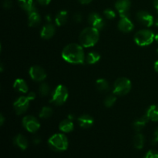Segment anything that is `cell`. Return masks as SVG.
<instances>
[{
	"label": "cell",
	"mask_w": 158,
	"mask_h": 158,
	"mask_svg": "<svg viewBox=\"0 0 158 158\" xmlns=\"http://www.w3.org/2000/svg\"><path fill=\"white\" fill-rule=\"evenodd\" d=\"M62 57L65 61L73 64H82L85 61L83 47L77 43H70L65 46L62 52Z\"/></svg>",
	"instance_id": "cell-1"
},
{
	"label": "cell",
	"mask_w": 158,
	"mask_h": 158,
	"mask_svg": "<svg viewBox=\"0 0 158 158\" xmlns=\"http://www.w3.org/2000/svg\"><path fill=\"white\" fill-rule=\"evenodd\" d=\"M99 38H100V33L98 29L90 26L84 29L80 32L79 40L82 46L88 48L94 46L98 42Z\"/></svg>",
	"instance_id": "cell-2"
},
{
	"label": "cell",
	"mask_w": 158,
	"mask_h": 158,
	"mask_svg": "<svg viewBox=\"0 0 158 158\" xmlns=\"http://www.w3.org/2000/svg\"><path fill=\"white\" fill-rule=\"evenodd\" d=\"M48 143L51 149L55 151H64L68 148V139L63 134H53L48 140Z\"/></svg>",
	"instance_id": "cell-3"
},
{
	"label": "cell",
	"mask_w": 158,
	"mask_h": 158,
	"mask_svg": "<svg viewBox=\"0 0 158 158\" xmlns=\"http://www.w3.org/2000/svg\"><path fill=\"white\" fill-rule=\"evenodd\" d=\"M68 97H69V93H68L67 88L63 85L60 84L56 87V89L52 92L50 103L56 106H60L67 100Z\"/></svg>",
	"instance_id": "cell-4"
},
{
	"label": "cell",
	"mask_w": 158,
	"mask_h": 158,
	"mask_svg": "<svg viewBox=\"0 0 158 158\" xmlns=\"http://www.w3.org/2000/svg\"><path fill=\"white\" fill-rule=\"evenodd\" d=\"M155 35L152 31L149 29H142L136 32L134 35V41L138 46H149L154 42Z\"/></svg>",
	"instance_id": "cell-5"
},
{
	"label": "cell",
	"mask_w": 158,
	"mask_h": 158,
	"mask_svg": "<svg viewBox=\"0 0 158 158\" xmlns=\"http://www.w3.org/2000/svg\"><path fill=\"white\" fill-rule=\"evenodd\" d=\"M131 82L126 77H120L117 79L114 84L113 94L116 96H123L131 91Z\"/></svg>",
	"instance_id": "cell-6"
},
{
	"label": "cell",
	"mask_w": 158,
	"mask_h": 158,
	"mask_svg": "<svg viewBox=\"0 0 158 158\" xmlns=\"http://www.w3.org/2000/svg\"><path fill=\"white\" fill-rule=\"evenodd\" d=\"M23 125L30 133H35L40 127V123L33 116H26L23 118Z\"/></svg>",
	"instance_id": "cell-7"
},
{
	"label": "cell",
	"mask_w": 158,
	"mask_h": 158,
	"mask_svg": "<svg viewBox=\"0 0 158 158\" xmlns=\"http://www.w3.org/2000/svg\"><path fill=\"white\" fill-rule=\"evenodd\" d=\"M29 99L27 97H20L13 103V107L18 115L26 112L29 106Z\"/></svg>",
	"instance_id": "cell-8"
},
{
	"label": "cell",
	"mask_w": 158,
	"mask_h": 158,
	"mask_svg": "<svg viewBox=\"0 0 158 158\" xmlns=\"http://www.w3.org/2000/svg\"><path fill=\"white\" fill-rule=\"evenodd\" d=\"M29 74L31 78L36 82L43 81L46 78V73L43 68L39 66H33L30 67L29 70Z\"/></svg>",
	"instance_id": "cell-9"
},
{
	"label": "cell",
	"mask_w": 158,
	"mask_h": 158,
	"mask_svg": "<svg viewBox=\"0 0 158 158\" xmlns=\"http://www.w3.org/2000/svg\"><path fill=\"white\" fill-rule=\"evenodd\" d=\"M88 23L92 27L95 29H102L105 26V23L103 19L97 12H91L88 16Z\"/></svg>",
	"instance_id": "cell-10"
},
{
	"label": "cell",
	"mask_w": 158,
	"mask_h": 158,
	"mask_svg": "<svg viewBox=\"0 0 158 158\" xmlns=\"http://www.w3.org/2000/svg\"><path fill=\"white\" fill-rule=\"evenodd\" d=\"M137 19L140 23L146 27H151L154 25V17L146 11H140L137 14Z\"/></svg>",
	"instance_id": "cell-11"
},
{
	"label": "cell",
	"mask_w": 158,
	"mask_h": 158,
	"mask_svg": "<svg viewBox=\"0 0 158 158\" xmlns=\"http://www.w3.org/2000/svg\"><path fill=\"white\" fill-rule=\"evenodd\" d=\"M130 7H131L130 0H117L115 3V8L118 11L120 17L129 16Z\"/></svg>",
	"instance_id": "cell-12"
},
{
	"label": "cell",
	"mask_w": 158,
	"mask_h": 158,
	"mask_svg": "<svg viewBox=\"0 0 158 158\" xmlns=\"http://www.w3.org/2000/svg\"><path fill=\"white\" fill-rule=\"evenodd\" d=\"M118 28L121 32H129L134 29V26L128 17H121L118 23Z\"/></svg>",
	"instance_id": "cell-13"
},
{
	"label": "cell",
	"mask_w": 158,
	"mask_h": 158,
	"mask_svg": "<svg viewBox=\"0 0 158 158\" xmlns=\"http://www.w3.org/2000/svg\"><path fill=\"white\" fill-rule=\"evenodd\" d=\"M28 23H29V26L30 27H35V26H39L41 23V16H40V13L37 12V10L32 11V12L28 13Z\"/></svg>",
	"instance_id": "cell-14"
},
{
	"label": "cell",
	"mask_w": 158,
	"mask_h": 158,
	"mask_svg": "<svg viewBox=\"0 0 158 158\" xmlns=\"http://www.w3.org/2000/svg\"><path fill=\"white\" fill-rule=\"evenodd\" d=\"M56 32L55 27H54L53 25L50 24V23H48V24L45 25L44 26L42 29L41 32H40V35L43 39L45 40H49V39L52 38Z\"/></svg>",
	"instance_id": "cell-15"
},
{
	"label": "cell",
	"mask_w": 158,
	"mask_h": 158,
	"mask_svg": "<svg viewBox=\"0 0 158 158\" xmlns=\"http://www.w3.org/2000/svg\"><path fill=\"white\" fill-rule=\"evenodd\" d=\"M77 121H78L79 125L81 127L85 128V129L89 128L94 124V119L89 114H83V115H81L80 117H78Z\"/></svg>",
	"instance_id": "cell-16"
},
{
	"label": "cell",
	"mask_w": 158,
	"mask_h": 158,
	"mask_svg": "<svg viewBox=\"0 0 158 158\" xmlns=\"http://www.w3.org/2000/svg\"><path fill=\"white\" fill-rule=\"evenodd\" d=\"M18 3L20 7L28 13L36 9L34 0H18Z\"/></svg>",
	"instance_id": "cell-17"
},
{
	"label": "cell",
	"mask_w": 158,
	"mask_h": 158,
	"mask_svg": "<svg viewBox=\"0 0 158 158\" xmlns=\"http://www.w3.org/2000/svg\"><path fill=\"white\" fill-rule=\"evenodd\" d=\"M149 118L147 117V115L145 114L143 117H140L137 120H136L133 123V128H134V131H140L143 127H145V125L148 123V122L149 121Z\"/></svg>",
	"instance_id": "cell-18"
},
{
	"label": "cell",
	"mask_w": 158,
	"mask_h": 158,
	"mask_svg": "<svg viewBox=\"0 0 158 158\" xmlns=\"http://www.w3.org/2000/svg\"><path fill=\"white\" fill-rule=\"evenodd\" d=\"M13 87L15 90L23 94H26L29 90L27 84L23 79H16L13 83Z\"/></svg>",
	"instance_id": "cell-19"
},
{
	"label": "cell",
	"mask_w": 158,
	"mask_h": 158,
	"mask_svg": "<svg viewBox=\"0 0 158 158\" xmlns=\"http://www.w3.org/2000/svg\"><path fill=\"white\" fill-rule=\"evenodd\" d=\"M59 129L63 133H69L74 129V124L72 120L69 119H66L60 122L59 125Z\"/></svg>",
	"instance_id": "cell-20"
},
{
	"label": "cell",
	"mask_w": 158,
	"mask_h": 158,
	"mask_svg": "<svg viewBox=\"0 0 158 158\" xmlns=\"http://www.w3.org/2000/svg\"><path fill=\"white\" fill-rule=\"evenodd\" d=\"M13 142L18 148H19L22 150H26L28 148V144H29L27 139L22 134H18V135L15 136L14 137Z\"/></svg>",
	"instance_id": "cell-21"
},
{
	"label": "cell",
	"mask_w": 158,
	"mask_h": 158,
	"mask_svg": "<svg viewBox=\"0 0 158 158\" xmlns=\"http://www.w3.org/2000/svg\"><path fill=\"white\" fill-rule=\"evenodd\" d=\"M147 117L151 121H158V106L157 105H152L148 109L146 113Z\"/></svg>",
	"instance_id": "cell-22"
},
{
	"label": "cell",
	"mask_w": 158,
	"mask_h": 158,
	"mask_svg": "<svg viewBox=\"0 0 158 158\" xmlns=\"http://www.w3.org/2000/svg\"><path fill=\"white\" fill-rule=\"evenodd\" d=\"M68 12L66 10H61L56 14L55 18V22L56 24L58 26H63L65 23H66L67 21V18H68Z\"/></svg>",
	"instance_id": "cell-23"
},
{
	"label": "cell",
	"mask_w": 158,
	"mask_h": 158,
	"mask_svg": "<svg viewBox=\"0 0 158 158\" xmlns=\"http://www.w3.org/2000/svg\"><path fill=\"white\" fill-rule=\"evenodd\" d=\"M134 148L140 150L143 148L145 143V138L143 137V134H137L134 136Z\"/></svg>",
	"instance_id": "cell-24"
},
{
	"label": "cell",
	"mask_w": 158,
	"mask_h": 158,
	"mask_svg": "<svg viewBox=\"0 0 158 158\" xmlns=\"http://www.w3.org/2000/svg\"><path fill=\"white\" fill-rule=\"evenodd\" d=\"M96 88L98 89L99 91H101V92H106V91L109 90L110 86L109 83L104 79H98V80L96 81Z\"/></svg>",
	"instance_id": "cell-25"
},
{
	"label": "cell",
	"mask_w": 158,
	"mask_h": 158,
	"mask_svg": "<svg viewBox=\"0 0 158 158\" xmlns=\"http://www.w3.org/2000/svg\"><path fill=\"white\" fill-rule=\"evenodd\" d=\"M100 55L97 52H89L86 56V61L88 64H95L96 63L100 61Z\"/></svg>",
	"instance_id": "cell-26"
},
{
	"label": "cell",
	"mask_w": 158,
	"mask_h": 158,
	"mask_svg": "<svg viewBox=\"0 0 158 158\" xmlns=\"http://www.w3.org/2000/svg\"><path fill=\"white\" fill-rule=\"evenodd\" d=\"M52 115V110L51 109L49 106H43L42 108L41 111L40 112V118L42 119H47L49 117H50Z\"/></svg>",
	"instance_id": "cell-27"
},
{
	"label": "cell",
	"mask_w": 158,
	"mask_h": 158,
	"mask_svg": "<svg viewBox=\"0 0 158 158\" xmlns=\"http://www.w3.org/2000/svg\"><path fill=\"white\" fill-rule=\"evenodd\" d=\"M39 93L42 97H46L50 93V87L49 85L46 83H43L40 85V88H39Z\"/></svg>",
	"instance_id": "cell-28"
},
{
	"label": "cell",
	"mask_w": 158,
	"mask_h": 158,
	"mask_svg": "<svg viewBox=\"0 0 158 158\" xmlns=\"http://www.w3.org/2000/svg\"><path fill=\"white\" fill-rule=\"evenodd\" d=\"M116 100H117V97L115 94H112V95L110 94L107 96L104 100V105L106 107H111L115 103Z\"/></svg>",
	"instance_id": "cell-29"
},
{
	"label": "cell",
	"mask_w": 158,
	"mask_h": 158,
	"mask_svg": "<svg viewBox=\"0 0 158 158\" xmlns=\"http://www.w3.org/2000/svg\"><path fill=\"white\" fill-rule=\"evenodd\" d=\"M103 14H104L106 18L108 19H114L116 17L115 12L111 9H105L104 12H103Z\"/></svg>",
	"instance_id": "cell-30"
},
{
	"label": "cell",
	"mask_w": 158,
	"mask_h": 158,
	"mask_svg": "<svg viewBox=\"0 0 158 158\" xmlns=\"http://www.w3.org/2000/svg\"><path fill=\"white\" fill-rule=\"evenodd\" d=\"M143 158H158V151L151 150L147 153Z\"/></svg>",
	"instance_id": "cell-31"
},
{
	"label": "cell",
	"mask_w": 158,
	"mask_h": 158,
	"mask_svg": "<svg viewBox=\"0 0 158 158\" xmlns=\"http://www.w3.org/2000/svg\"><path fill=\"white\" fill-rule=\"evenodd\" d=\"M12 6V0H4L3 2V7L5 9H10Z\"/></svg>",
	"instance_id": "cell-32"
},
{
	"label": "cell",
	"mask_w": 158,
	"mask_h": 158,
	"mask_svg": "<svg viewBox=\"0 0 158 158\" xmlns=\"http://www.w3.org/2000/svg\"><path fill=\"white\" fill-rule=\"evenodd\" d=\"M83 19V17H82V15L80 13H75L73 15V20L76 22V23H80V22L82 21Z\"/></svg>",
	"instance_id": "cell-33"
},
{
	"label": "cell",
	"mask_w": 158,
	"mask_h": 158,
	"mask_svg": "<svg viewBox=\"0 0 158 158\" xmlns=\"http://www.w3.org/2000/svg\"><path fill=\"white\" fill-rule=\"evenodd\" d=\"M158 143V127L155 131V132H154V139H153V141H152L153 144H155V143Z\"/></svg>",
	"instance_id": "cell-34"
},
{
	"label": "cell",
	"mask_w": 158,
	"mask_h": 158,
	"mask_svg": "<svg viewBox=\"0 0 158 158\" xmlns=\"http://www.w3.org/2000/svg\"><path fill=\"white\" fill-rule=\"evenodd\" d=\"M37 2L42 6H47V5L49 4L51 0H37Z\"/></svg>",
	"instance_id": "cell-35"
},
{
	"label": "cell",
	"mask_w": 158,
	"mask_h": 158,
	"mask_svg": "<svg viewBox=\"0 0 158 158\" xmlns=\"http://www.w3.org/2000/svg\"><path fill=\"white\" fill-rule=\"evenodd\" d=\"M27 97L29 99V100H35V93H34V92H30V93H29V94H28Z\"/></svg>",
	"instance_id": "cell-36"
},
{
	"label": "cell",
	"mask_w": 158,
	"mask_h": 158,
	"mask_svg": "<svg viewBox=\"0 0 158 158\" xmlns=\"http://www.w3.org/2000/svg\"><path fill=\"white\" fill-rule=\"evenodd\" d=\"M81 4L83 5H86V4H89V3L92 2V0H78Z\"/></svg>",
	"instance_id": "cell-37"
},
{
	"label": "cell",
	"mask_w": 158,
	"mask_h": 158,
	"mask_svg": "<svg viewBox=\"0 0 158 158\" xmlns=\"http://www.w3.org/2000/svg\"><path fill=\"white\" fill-rule=\"evenodd\" d=\"M40 140H40V137H38V136H37V137H35L33 139V142H34V143H35V144H38V143H40Z\"/></svg>",
	"instance_id": "cell-38"
},
{
	"label": "cell",
	"mask_w": 158,
	"mask_h": 158,
	"mask_svg": "<svg viewBox=\"0 0 158 158\" xmlns=\"http://www.w3.org/2000/svg\"><path fill=\"white\" fill-rule=\"evenodd\" d=\"M4 120H5L4 117H3L2 114H1V116H0V125L3 124V123H4Z\"/></svg>",
	"instance_id": "cell-39"
},
{
	"label": "cell",
	"mask_w": 158,
	"mask_h": 158,
	"mask_svg": "<svg viewBox=\"0 0 158 158\" xmlns=\"http://www.w3.org/2000/svg\"><path fill=\"white\" fill-rule=\"evenodd\" d=\"M154 69H155L156 72L158 73V60L156 61L155 63H154Z\"/></svg>",
	"instance_id": "cell-40"
},
{
	"label": "cell",
	"mask_w": 158,
	"mask_h": 158,
	"mask_svg": "<svg viewBox=\"0 0 158 158\" xmlns=\"http://www.w3.org/2000/svg\"><path fill=\"white\" fill-rule=\"evenodd\" d=\"M154 7L156 8V9L158 11V0H154Z\"/></svg>",
	"instance_id": "cell-41"
},
{
	"label": "cell",
	"mask_w": 158,
	"mask_h": 158,
	"mask_svg": "<svg viewBox=\"0 0 158 158\" xmlns=\"http://www.w3.org/2000/svg\"><path fill=\"white\" fill-rule=\"evenodd\" d=\"M154 24H155L156 26L158 27V11H157V19H156L155 22H154Z\"/></svg>",
	"instance_id": "cell-42"
},
{
	"label": "cell",
	"mask_w": 158,
	"mask_h": 158,
	"mask_svg": "<svg viewBox=\"0 0 158 158\" xmlns=\"http://www.w3.org/2000/svg\"><path fill=\"white\" fill-rule=\"evenodd\" d=\"M154 40H155L156 42H157V43H158V33L156 34V35H155V39H154Z\"/></svg>",
	"instance_id": "cell-43"
},
{
	"label": "cell",
	"mask_w": 158,
	"mask_h": 158,
	"mask_svg": "<svg viewBox=\"0 0 158 158\" xmlns=\"http://www.w3.org/2000/svg\"><path fill=\"white\" fill-rule=\"evenodd\" d=\"M46 19H47V20L48 21H50V19H51V18H50V15H47V16H46Z\"/></svg>",
	"instance_id": "cell-44"
},
{
	"label": "cell",
	"mask_w": 158,
	"mask_h": 158,
	"mask_svg": "<svg viewBox=\"0 0 158 158\" xmlns=\"http://www.w3.org/2000/svg\"><path fill=\"white\" fill-rule=\"evenodd\" d=\"M157 53H158V49H157Z\"/></svg>",
	"instance_id": "cell-45"
}]
</instances>
